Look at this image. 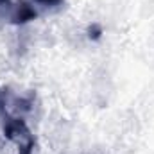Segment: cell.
Instances as JSON below:
<instances>
[{
	"mask_svg": "<svg viewBox=\"0 0 154 154\" xmlns=\"http://www.w3.org/2000/svg\"><path fill=\"white\" fill-rule=\"evenodd\" d=\"M34 95L22 97L9 88H0V124L4 136L16 145L18 154H34L36 140L27 125V113L32 111Z\"/></svg>",
	"mask_w": 154,
	"mask_h": 154,
	"instance_id": "6da1fadb",
	"label": "cell"
},
{
	"mask_svg": "<svg viewBox=\"0 0 154 154\" xmlns=\"http://www.w3.org/2000/svg\"><path fill=\"white\" fill-rule=\"evenodd\" d=\"M36 16H38V13L34 11V7H31L25 2H18V4H14V9H13L9 20H11V23L18 25V23H27V22L34 20Z\"/></svg>",
	"mask_w": 154,
	"mask_h": 154,
	"instance_id": "7a4b0ae2",
	"label": "cell"
},
{
	"mask_svg": "<svg viewBox=\"0 0 154 154\" xmlns=\"http://www.w3.org/2000/svg\"><path fill=\"white\" fill-rule=\"evenodd\" d=\"M13 9H14V4L11 0H0V14H5L7 11V16H11Z\"/></svg>",
	"mask_w": 154,
	"mask_h": 154,
	"instance_id": "3957f363",
	"label": "cell"
},
{
	"mask_svg": "<svg viewBox=\"0 0 154 154\" xmlns=\"http://www.w3.org/2000/svg\"><path fill=\"white\" fill-rule=\"evenodd\" d=\"M34 2H38L41 5H47V7H56V5L63 4V0H34Z\"/></svg>",
	"mask_w": 154,
	"mask_h": 154,
	"instance_id": "277c9868",
	"label": "cell"
}]
</instances>
